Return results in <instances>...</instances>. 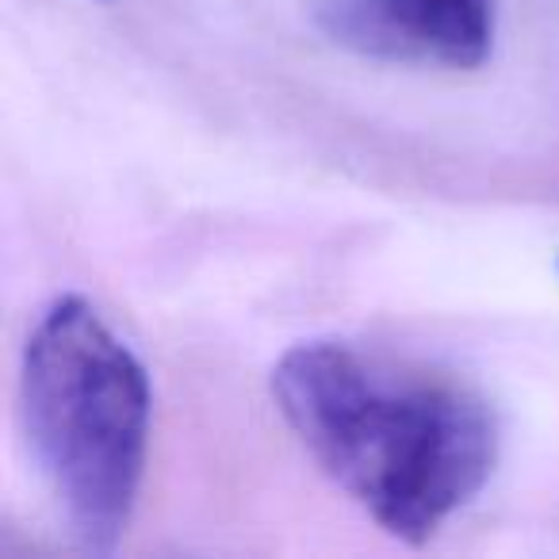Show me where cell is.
<instances>
[{"label": "cell", "mask_w": 559, "mask_h": 559, "mask_svg": "<svg viewBox=\"0 0 559 559\" xmlns=\"http://www.w3.org/2000/svg\"><path fill=\"white\" fill-rule=\"evenodd\" d=\"M272 399L322 475L395 540L429 544L495 475V411L437 368L311 337L276 360Z\"/></svg>", "instance_id": "obj_1"}, {"label": "cell", "mask_w": 559, "mask_h": 559, "mask_svg": "<svg viewBox=\"0 0 559 559\" xmlns=\"http://www.w3.org/2000/svg\"><path fill=\"white\" fill-rule=\"evenodd\" d=\"M20 418L73 540L116 551L146 479L154 391L139 353L85 296H58L27 334Z\"/></svg>", "instance_id": "obj_2"}, {"label": "cell", "mask_w": 559, "mask_h": 559, "mask_svg": "<svg viewBox=\"0 0 559 559\" xmlns=\"http://www.w3.org/2000/svg\"><path fill=\"white\" fill-rule=\"evenodd\" d=\"M319 24L360 55L479 70L495 47V0H322Z\"/></svg>", "instance_id": "obj_3"}]
</instances>
